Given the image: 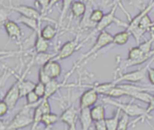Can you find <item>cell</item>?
<instances>
[{
  "mask_svg": "<svg viewBox=\"0 0 154 130\" xmlns=\"http://www.w3.org/2000/svg\"><path fill=\"white\" fill-rule=\"evenodd\" d=\"M154 58V49L149 54H144L141 49L136 46L132 48L129 50L128 53V58L126 59H122L120 56H117V64L118 66L116 68V74L120 75L122 74V71L127 69L128 67H132L134 66L142 65L145 62H147L149 59H152Z\"/></svg>",
  "mask_w": 154,
  "mask_h": 130,
  "instance_id": "6da1fadb",
  "label": "cell"
},
{
  "mask_svg": "<svg viewBox=\"0 0 154 130\" xmlns=\"http://www.w3.org/2000/svg\"><path fill=\"white\" fill-rule=\"evenodd\" d=\"M103 102L105 103L113 105L116 107V109H119L122 111L124 114H126L129 117H137L138 120H154L153 116L147 113L146 109H143V107L134 104V103H123L116 102L115 100H111V98H104Z\"/></svg>",
  "mask_w": 154,
  "mask_h": 130,
  "instance_id": "7a4b0ae2",
  "label": "cell"
},
{
  "mask_svg": "<svg viewBox=\"0 0 154 130\" xmlns=\"http://www.w3.org/2000/svg\"><path fill=\"white\" fill-rule=\"evenodd\" d=\"M113 40H114V35L110 34V33L107 32L106 31H101V32L98 34V36H97V40H96L95 44L92 46V48H91L86 54H84V55L78 60L77 63H75V65H74V66H73V68H72L71 70L74 71L77 67L79 66V65H80L82 62L86 61V60H87L88 58H89L90 57H93L95 54H97L99 50H101V49H104L105 47H106V46H108L109 44L113 43Z\"/></svg>",
  "mask_w": 154,
  "mask_h": 130,
  "instance_id": "3957f363",
  "label": "cell"
},
{
  "mask_svg": "<svg viewBox=\"0 0 154 130\" xmlns=\"http://www.w3.org/2000/svg\"><path fill=\"white\" fill-rule=\"evenodd\" d=\"M31 109L25 105L14 117L11 122L5 126V130H19L32 125L33 122V113H31Z\"/></svg>",
  "mask_w": 154,
  "mask_h": 130,
  "instance_id": "277c9868",
  "label": "cell"
},
{
  "mask_svg": "<svg viewBox=\"0 0 154 130\" xmlns=\"http://www.w3.org/2000/svg\"><path fill=\"white\" fill-rule=\"evenodd\" d=\"M154 58L143 67L138 69V70H134L132 72H128V73H125V74H121L118 76H116L115 79L113 80L116 84H119L122 82H128L130 84H134V83H138L143 81L148 72V69L151 66V64L153 62Z\"/></svg>",
  "mask_w": 154,
  "mask_h": 130,
  "instance_id": "5b68a950",
  "label": "cell"
},
{
  "mask_svg": "<svg viewBox=\"0 0 154 130\" xmlns=\"http://www.w3.org/2000/svg\"><path fill=\"white\" fill-rule=\"evenodd\" d=\"M117 7H118V4L113 5L112 9H111L107 13L105 14V16L103 17L102 21H101L99 23L97 24V26L95 27V31L89 35V37H90L91 35H93L94 33H96V32H99V33H100L101 31H106V29L108 26H110L112 23H114V22H116V23H117V24H119V25H122V26H125L126 28L128 27V23H125V22H121V21H120L119 19H117V17L116 16V12Z\"/></svg>",
  "mask_w": 154,
  "mask_h": 130,
  "instance_id": "8992f818",
  "label": "cell"
},
{
  "mask_svg": "<svg viewBox=\"0 0 154 130\" xmlns=\"http://www.w3.org/2000/svg\"><path fill=\"white\" fill-rule=\"evenodd\" d=\"M5 8H7L8 10H10L11 12H16L18 13L21 16H25V17H30V18H34L36 20H42L43 15L42 14V13L36 9L33 8L32 6L29 5H25V4H18V5H13L12 4H10L9 5H4Z\"/></svg>",
  "mask_w": 154,
  "mask_h": 130,
  "instance_id": "52a82bcc",
  "label": "cell"
},
{
  "mask_svg": "<svg viewBox=\"0 0 154 130\" xmlns=\"http://www.w3.org/2000/svg\"><path fill=\"white\" fill-rule=\"evenodd\" d=\"M79 45H80L79 39V36H77L75 39L65 42L61 46L60 50L57 52V54H56V56H55V58L53 59L57 60V61H60V60H63V59H66V58H69L71 55L74 54L75 51L78 50V49L80 47Z\"/></svg>",
  "mask_w": 154,
  "mask_h": 130,
  "instance_id": "ba28073f",
  "label": "cell"
},
{
  "mask_svg": "<svg viewBox=\"0 0 154 130\" xmlns=\"http://www.w3.org/2000/svg\"><path fill=\"white\" fill-rule=\"evenodd\" d=\"M60 120L66 124L68 130H77V122L79 120V112L74 105L67 108L60 116Z\"/></svg>",
  "mask_w": 154,
  "mask_h": 130,
  "instance_id": "9c48e42d",
  "label": "cell"
},
{
  "mask_svg": "<svg viewBox=\"0 0 154 130\" xmlns=\"http://www.w3.org/2000/svg\"><path fill=\"white\" fill-rule=\"evenodd\" d=\"M20 98H21V95H20V90H19V80L16 78V81L8 89V91L6 92L2 101H4L9 106L10 110H13L16 106Z\"/></svg>",
  "mask_w": 154,
  "mask_h": 130,
  "instance_id": "30bf717a",
  "label": "cell"
},
{
  "mask_svg": "<svg viewBox=\"0 0 154 130\" xmlns=\"http://www.w3.org/2000/svg\"><path fill=\"white\" fill-rule=\"evenodd\" d=\"M98 100V93L93 88L86 90L79 98V110L91 109Z\"/></svg>",
  "mask_w": 154,
  "mask_h": 130,
  "instance_id": "8fae6325",
  "label": "cell"
},
{
  "mask_svg": "<svg viewBox=\"0 0 154 130\" xmlns=\"http://www.w3.org/2000/svg\"><path fill=\"white\" fill-rule=\"evenodd\" d=\"M3 26L5 30V32L9 38V40H14L17 41V43H20L22 40V29L19 26V24L16 22L7 20L3 23Z\"/></svg>",
  "mask_w": 154,
  "mask_h": 130,
  "instance_id": "7c38bea8",
  "label": "cell"
},
{
  "mask_svg": "<svg viewBox=\"0 0 154 130\" xmlns=\"http://www.w3.org/2000/svg\"><path fill=\"white\" fill-rule=\"evenodd\" d=\"M42 69L45 71V73L51 78V79H57L60 74H61V66L59 63V61L51 59L48 63H46L43 66Z\"/></svg>",
  "mask_w": 154,
  "mask_h": 130,
  "instance_id": "4fadbf2b",
  "label": "cell"
},
{
  "mask_svg": "<svg viewBox=\"0 0 154 130\" xmlns=\"http://www.w3.org/2000/svg\"><path fill=\"white\" fill-rule=\"evenodd\" d=\"M70 75H71V73L69 72L66 75V77H65V79H64V81L62 83H59L56 79H52L48 84H46V93H45V96H44L43 99L49 100L51 97H52L61 87L64 86V84H66V82H67V80H68V78H69V76Z\"/></svg>",
  "mask_w": 154,
  "mask_h": 130,
  "instance_id": "5bb4252c",
  "label": "cell"
},
{
  "mask_svg": "<svg viewBox=\"0 0 154 130\" xmlns=\"http://www.w3.org/2000/svg\"><path fill=\"white\" fill-rule=\"evenodd\" d=\"M36 33V39L34 41V45H33V53L38 54V53H47L48 49H49V42L48 40H46L45 39L42 38V36L41 35V24L37 30Z\"/></svg>",
  "mask_w": 154,
  "mask_h": 130,
  "instance_id": "9a60e30c",
  "label": "cell"
},
{
  "mask_svg": "<svg viewBox=\"0 0 154 130\" xmlns=\"http://www.w3.org/2000/svg\"><path fill=\"white\" fill-rule=\"evenodd\" d=\"M79 123L81 130H90L94 121L90 115V109L79 110Z\"/></svg>",
  "mask_w": 154,
  "mask_h": 130,
  "instance_id": "2e32d148",
  "label": "cell"
},
{
  "mask_svg": "<svg viewBox=\"0 0 154 130\" xmlns=\"http://www.w3.org/2000/svg\"><path fill=\"white\" fill-rule=\"evenodd\" d=\"M87 10H88V7H87L86 4L84 2L80 1V0L74 1L73 4H71V7H70L71 13L76 18H81V17H83L85 15Z\"/></svg>",
  "mask_w": 154,
  "mask_h": 130,
  "instance_id": "e0dca14e",
  "label": "cell"
},
{
  "mask_svg": "<svg viewBox=\"0 0 154 130\" xmlns=\"http://www.w3.org/2000/svg\"><path fill=\"white\" fill-rule=\"evenodd\" d=\"M90 115L91 118L95 122L102 121L106 120V109L104 105H95L90 109Z\"/></svg>",
  "mask_w": 154,
  "mask_h": 130,
  "instance_id": "ac0fdd59",
  "label": "cell"
},
{
  "mask_svg": "<svg viewBox=\"0 0 154 130\" xmlns=\"http://www.w3.org/2000/svg\"><path fill=\"white\" fill-rule=\"evenodd\" d=\"M17 22L22 23L31 29L32 31L36 32L40 24L42 23V20H36L34 18H30V17H25V16H21L17 19Z\"/></svg>",
  "mask_w": 154,
  "mask_h": 130,
  "instance_id": "d6986e66",
  "label": "cell"
},
{
  "mask_svg": "<svg viewBox=\"0 0 154 130\" xmlns=\"http://www.w3.org/2000/svg\"><path fill=\"white\" fill-rule=\"evenodd\" d=\"M117 84H116V83L114 81H111L109 83H102V84H95L94 85H91L90 87L95 89L97 91V93L98 94H102V95H106L107 96L108 93H110V91L116 87Z\"/></svg>",
  "mask_w": 154,
  "mask_h": 130,
  "instance_id": "ffe728a7",
  "label": "cell"
},
{
  "mask_svg": "<svg viewBox=\"0 0 154 130\" xmlns=\"http://www.w3.org/2000/svg\"><path fill=\"white\" fill-rule=\"evenodd\" d=\"M57 53L55 54H50V53H38V54H33L32 56L33 59V63L40 66V67H42L46 63H48L50 60L53 59L55 58Z\"/></svg>",
  "mask_w": 154,
  "mask_h": 130,
  "instance_id": "44dd1931",
  "label": "cell"
},
{
  "mask_svg": "<svg viewBox=\"0 0 154 130\" xmlns=\"http://www.w3.org/2000/svg\"><path fill=\"white\" fill-rule=\"evenodd\" d=\"M131 32L127 30H125L123 31H120L116 34L114 35V40H113V44L117 45V46H123L126 44L130 39Z\"/></svg>",
  "mask_w": 154,
  "mask_h": 130,
  "instance_id": "7402d4cb",
  "label": "cell"
},
{
  "mask_svg": "<svg viewBox=\"0 0 154 130\" xmlns=\"http://www.w3.org/2000/svg\"><path fill=\"white\" fill-rule=\"evenodd\" d=\"M122 111L119 109H116V113L114 114L113 117L109 118V119H106V125L107 130H117L118 128V124H119V120H120V116H121Z\"/></svg>",
  "mask_w": 154,
  "mask_h": 130,
  "instance_id": "603a6c76",
  "label": "cell"
},
{
  "mask_svg": "<svg viewBox=\"0 0 154 130\" xmlns=\"http://www.w3.org/2000/svg\"><path fill=\"white\" fill-rule=\"evenodd\" d=\"M57 33H58L57 28L51 24H47L42 29H41V35L42 36L43 39H45L48 41L51 40L53 38H55Z\"/></svg>",
  "mask_w": 154,
  "mask_h": 130,
  "instance_id": "cb8c5ba5",
  "label": "cell"
},
{
  "mask_svg": "<svg viewBox=\"0 0 154 130\" xmlns=\"http://www.w3.org/2000/svg\"><path fill=\"white\" fill-rule=\"evenodd\" d=\"M60 120V117L53 113L50 112L47 114H44L42 118V124L44 125L45 129H51L54 124H56Z\"/></svg>",
  "mask_w": 154,
  "mask_h": 130,
  "instance_id": "d4e9b609",
  "label": "cell"
},
{
  "mask_svg": "<svg viewBox=\"0 0 154 130\" xmlns=\"http://www.w3.org/2000/svg\"><path fill=\"white\" fill-rule=\"evenodd\" d=\"M138 27L141 28L142 30L145 31L154 32V22L152 21V19L150 18L149 14H146L145 16H143L141 19Z\"/></svg>",
  "mask_w": 154,
  "mask_h": 130,
  "instance_id": "484cf974",
  "label": "cell"
},
{
  "mask_svg": "<svg viewBox=\"0 0 154 130\" xmlns=\"http://www.w3.org/2000/svg\"><path fill=\"white\" fill-rule=\"evenodd\" d=\"M25 99H26V106L30 107V108H37L39 106V104L41 103L42 100L41 98L32 91L31 93H29L26 96H25Z\"/></svg>",
  "mask_w": 154,
  "mask_h": 130,
  "instance_id": "4316f807",
  "label": "cell"
},
{
  "mask_svg": "<svg viewBox=\"0 0 154 130\" xmlns=\"http://www.w3.org/2000/svg\"><path fill=\"white\" fill-rule=\"evenodd\" d=\"M152 96H153V94H152L150 92H137V93H133L130 97H132L133 99L141 101L144 103L149 104Z\"/></svg>",
  "mask_w": 154,
  "mask_h": 130,
  "instance_id": "83f0119b",
  "label": "cell"
},
{
  "mask_svg": "<svg viewBox=\"0 0 154 130\" xmlns=\"http://www.w3.org/2000/svg\"><path fill=\"white\" fill-rule=\"evenodd\" d=\"M153 42L154 32H152V37H151L149 40H147L142 42L140 45H138V47L141 49V50H142L144 54H149V53H151V52L153 50V49H152V44H153Z\"/></svg>",
  "mask_w": 154,
  "mask_h": 130,
  "instance_id": "f1b7e54d",
  "label": "cell"
},
{
  "mask_svg": "<svg viewBox=\"0 0 154 130\" xmlns=\"http://www.w3.org/2000/svg\"><path fill=\"white\" fill-rule=\"evenodd\" d=\"M104 16H105V13L101 9H93L92 12L90 13L89 20L91 21V22H93L97 26V24L102 21Z\"/></svg>",
  "mask_w": 154,
  "mask_h": 130,
  "instance_id": "f546056e",
  "label": "cell"
},
{
  "mask_svg": "<svg viewBox=\"0 0 154 130\" xmlns=\"http://www.w3.org/2000/svg\"><path fill=\"white\" fill-rule=\"evenodd\" d=\"M75 0H63L62 1V8H61V13L60 15V19H59V25L60 26L62 24V22L64 20V18L66 17V14L68 13V10L70 9L71 4H73Z\"/></svg>",
  "mask_w": 154,
  "mask_h": 130,
  "instance_id": "4dcf8cb0",
  "label": "cell"
},
{
  "mask_svg": "<svg viewBox=\"0 0 154 130\" xmlns=\"http://www.w3.org/2000/svg\"><path fill=\"white\" fill-rule=\"evenodd\" d=\"M123 96H126V93L119 84H117L116 87H114L110 91V93H108V95L106 97L113 98V99H117V98H121Z\"/></svg>",
  "mask_w": 154,
  "mask_h": 130,
  "instance_id": "1f68e13d",
  "label": "cell"
},
{
  "mask_svg": "<svg viewBox=\"0 0 154 130\" xmlns=\"http://www.w3.org/2000/svg\"><path fill=\"white\" fill-rule=\"evenodd\" d=\"M43 116V113L42 112L41 109L39 107L35 108L33 111V122L32 124V128L31 130H36L38 128V125L40 123H42V118Z\"/></svg>",
  "mask_w": 154,
  "mask_h": 130,
  "instance_id": "d6a6232c",
  "label": "cell"
},
{
  "mask_svg": "<svg viewBox=\"0 0 154 130\" xmlns=\"http://www.w3.org/2000/svg\"><path fill=\"white\" fill-rule=\"evenodd\" d=\"M129 126H130L129 116H127L126 114L123 113V116L120 118V120H119L117 130H127L128 128H129Z\"/></svg>",
  "mask_w": 154,
  "mask_h": 130,
  "instance_id": "836d02e7",
  "label": "cell"
},
{
  "mask_svg": "<svg viewBox=\"0 0 154 130\" xmlns=\"http://www.w3.org/2000/svg\"><path fill=\"white\" fill-rule=\"evenodd\" d=\"M33 92L41 98V99H43L44 96H45V93H46V85L38 82L36 83L35 84V87H34V90Z\"/></svg>",
  "mask_w": 154,
  "mask_h": 130,
  "instance_id": "e575fe53",
  "label": "cell"
},
{
  "mask_svg": "<svg viewBox=\"0 0 154 130\" xmlns=\"http://www.w3.org/2000/svg\"><path fill=\"white\" fill-rule=\"evenodd\" d=\"M38 78H39V82L43 84H48L52 79L45 73V71L42 69V67H40L39 72H38Z\"/></svg>",
  "mask_w": 154,
  "mask_h": 130,
  "instance_id": "d590c367",
  "label": "cell"
},
{
  "mask_svg": "<svg viewBox=\"0 0 154 130\" xmlns=\"http://www.w3.org/2000/svg\"><path fill=\"white\" fill-rule=\"evenodd\" d=\"M50 3H51V0H35V4L38 6H41L42 14L43 15V17L48 13V8H49Z\"/></svg>",
  "mask_w": 154,
  "mask_h": 130,
  "instance_id": "8d00e7d4",
  "label": "cell"
},
{
  "mask_svg": "<svg viewBox=\"0 0 154 130\" xmlns=\"http://www.w3.org/2000/svg\"><path fill=\"white\" fill-rule=\"evenodd\" d=\"M38 107L41 109L43 115L51 112V107L49 100H47V99H42V102H41V103L39 104Z\"/></svg>",
  "mask_w": 154,
  "mask_h": 130,
  "instance_id": "74e56055",
  "label": "cell"
},
{
  "mask_svg": "<svg viewBox=\"0 0 154 130\" xmlns=\"http://www.w3.org/2000/svg\"><path fill=\"white\" fill-rule=\"evenodd\" d=\"M9 111H10L9 106L4 101H1V102H0V116L4 117Z\"/></svg>",
  "mask_w": 154,
  "mask_h": 130,
  "instance_id": "f35d334b",
  "label": "cell"
},
{
  "mask_svg": "<svg viewBox=\"0 0 154 130\" xmlns=\"http://www.w3.org/2000/svg\"><path fill=\"white\" fill-rule=\"evenodd\" d=\"M105 120L98 121V122H95L94 123L95 130H107V128H106V121Z\"/></svg>",
  "mask_w": 154,
  "mask_h": 130,
  "instance_id": "ab89813d",
  "label": "cell"
},
{
  "mask_svg": "<svg viewBox=\"0 0 154 130\" xmlns=\"http://www.w3.org/2000/svg\"><path fill=\"white\" fill-rule=\"evenodd\" d=\"M147 75H148L150 83L154 86V67H151V66L149 67L148 72H147Z\"/></svg>",
  "mask_w": 154,
  "mask_h": 130,
  "instance_id": "60d3db41",
  "label": "cell"
},
{
  "mask_svg": "<svg viewBox=\"0 0 154 130\" xmlns=\"http://www.w3.org/2000/svg\"><path fill=\"white\" fill-rule=\"evenodd\" d=\"M146 111H147L148 114H151L152 111H154V94L152 98V100H151V102H150V103L148 104V106L146 108Z\"/></svg>",
  "mask_w": 154,
  "mask_h": 130,
  "instance_id": "b9f144b4",
  "label": "cell"
},
{
  "mask_svg": "<svg viewBox=\"0 0 154 130\" xmlns=\"http://www.w3.org/2000/svg\"><path fill=\"white\" fill-rule=\"evenodd\" d=\"M60 1H63V0H51L50 5H49V8H48V12L51 9L52 6H54L57 3H59V2H60Z\"/></svg>",
  "mask_w": 154,
  "mask_h": 130,
  "instance_id": "7bdbcfd3",
  "label": "cell"
},
{
  "mask_svg": "<svg viewBox=\"0 0 154 130\" xmlns=\"http://www.w3.org/2000/svg\"><path fill=\"white\" fill-rule=\"evenodd\" d=\"M113 5H115V4H118V5H120V0H115L114 1V3L112 4Z\"/></svg>",
  "mask_w": 154,
  "mask_h": 130,
  "instance_id": "ee69618b",
  "label": "cell"
},
{
  "mask_svg": "<svg viewBox=\"0 0 154 130\" xmlns=\"http://www.w3.org/2000/svg\"><path fill=\"white\" fill-rule=\"evenodd\" d=\"M122 1H123V0H120V5H121V2H122ZM121 6H122V5H121ZM122 7H123V6H122Z\"/></svg>",
  "mask_w": 154,
  "mask_h": 130,
  "instance_id": "f6af8a7d",
  "label": "cell"
},
{
  "mask_svg": "<svg viewBox=\"0 0 154 130\" xmlns=\"http://www.w3.org/2000/svg\"><path fill=\"white\" fill-rule=\"evenodd\" d=\"M152 3H153V4H154V0H152Z\"/></svg>",
  "mask_w": 154,
  "mask_h": 130,
  "instance_id": "bcb514c9",
  "label": "cell"
},
{
  "mask_svg": "<svg viewBox=\"0 0 154 130\" xmlns=\"http://www.w3.org/2000/svg\"><path fill=\"white\" fill-rule=\"evenodd\" d=\"M102 2H105V0H102Z\"/></svg>",
  "mask_w": 154,
  "mask_h": 130,
  "instance_id": "7dc6e473",
  "label": "cell"
},
{
  "mask_svg": "<svg viewBox=\"0 0 154 130\" xmlns=\"http://www.w3.org/2000/svg\"><path fill=\"white\" fill-rule=\"evenodd\" d=\"M91 1H92V2H93V1H94V0H91Z\"/></svg>",
  "mask_w": 154,
  "mask_h": 130,
  "instance_id": "c3c4849f",
  "label": "cell"
}]
</instances>
